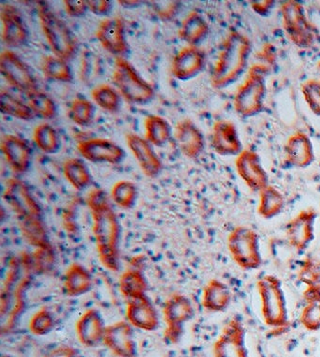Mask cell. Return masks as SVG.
I'll return each instance as SVG.
<instances>
[{
  "instance_id": "cell-5",
  "label": "cell",
  "mask_w": 320,
  "mask_h": 357,
  "mask_svg": "<svg viewBox=\"0 0 320 357\" xmlns=\"http://www.w3.org/2000/svg\"><path fill=\"white\" fill-rule=\"evenodd\" d=\"M40 26L54 55L69 61L78 50L77 37L69 26L45 2L38 5Z\"/></svg>"
},
{
  "instance_id": "cell-43",
  "label": "cell",
  "mask_w": 320,
  "mask_h": 357,
  "mask_svg": "<svg viewBox=\"0 0 320 357\" xmlns=\"http://www.w3.org/2000/svg\"><path fill=\"white\" fill-rule=\"evenodd\" d=\"M31 257L35 272L43 275L53 272L56 266V254L54 252L52 245L36 248Z\"/></svg>"
},
{
  "instance_id": "cell-9",
  "label": "cell",
  "mask_w": 320,
  "mask_h": 357,
  "mask_svg": "<svg viewBox=\"0 0 320 357\" xmlns=\"http://www.w3.org/2000/svg\"><path fill=\"white\" fill-rule=\"evenodd\" d=\"M227 248L241 269L251 271L261 266L259 236L253 229L240 226L233 229L227 237Z\"/></svg>"
},
{
  "instance_id": "cell-13",
  "label": "cell",
  "mask_w": 320,
  "mask_h": 357,
  "mask_svg": "<svg viewBox=\"0 0 320 357\" xmlns=\"http://www.w3.org/2000/svg\"><path fill=\"white\" fill-rule=\"evenodd\" d=\"M214 357H250L246 346V330L237 318L231 319L214 342Z\"/></svg>"
},
{
  "instance_id": "cell-22",
  "label": "cell",
  "mask_w": 320,
  "mask_h": 357,
  "mask_svg": "<svg viewBox=\"0 0 320 357\" xmlns=\"http://www.w3.org/2000/svg\"><path fill=\"white\" fill-rule=\"evenodd\" d=\"M126 142L144 174L151 178L158 177L162 169V164L153 145L144 137L132 132L127 135Z\"/></svg>"
},
{
  "instance_id": "cell-20",
  "label": "cell",
  "mask_w": 320,
  "mask_h": 357,
  "mask_svg": "<svg viewBox=\"0 0 320 357\" xmlns=\"http://www.w3.org/2000/svg\"><path fill=\"white\" fill-rule=\"evenodd\" d=\"M207 61L205 51L199 47L187 45L178 51L172 61V74L178 80L194 79L204 71Z\"/></svg>"
},
{
  "instance_id": "cell-29",
  "label": "cell",
  "mask_w": 320,
  "mask_h": 357,
  "mask_svg": "<svg viewBox=\"0 0 320 357\" xmlns=\"http://www.w3.org/2000/svg\"><path fill=\"white\" fill-rule=\"evenodd\" d=\"M231 291L221 280L208 281L203 291L202 305L208 312H223L231 303Z\"/></svg>"
},
{
  "instance_id": "cell-35",
  "label": "cell",
  "mask_w": 320,
  "mask_h": 357,
  "mask_svg": "<svg viewBox=\"0 0 320 357\" xmlns=\"http://www.w3.org/2000/svg\"><path fill=\"white\" fill-rule=\"evenodd\" d=\"M0 110L3 115L21 121H31L35 118L33 111L9 91L2 89L0 93Z\"/></svg>"
},
{
  "instance_id": "cell-18",
  "label": "cell",
  "mask_w": 320,
  "mask_h": 357,
  "mask_svg": "<svg viewBox=\"0 0 320 357\" xmlns=\"http://www.w3.org/2000/svg\"><path fill=\"white\" fill-rule=\"evenodd\" d=\"M2 23V40L10 48L23 47L28 42L29 32L23 15L17 8L3 4L0 9Z\"/></svg>"
},
{
  "instance_id": "cell-7",
  "label": "cell",
  "mask_w": 320,
  "mask_h": 357,
  "mask_svg": "<svg viewBox=\"0 0 320 357\" xmlns=\"http://www.w3.org/2000/svg\"><path fill=\"white\" fill-rule=\"evenodd\" d=\"M112 79L121 96L131 104L146 105L155 96L153 86L141 77L125 58L116 59Z\"/></svg>"
},
{
  "instance_id": "cell-42",
  "label": "cell",
  "mask_w": 320,
  "mask_h": 357,
  "mask_svg": "<svg viewBox=\"0 0 320 357\" xmlns=\"http://www.w3.org/2000/svg\"><path fill=\"white\" fill-rule=\"evenodd\" d=\"M95 107L88 99L73 100L69 110L70 120L79 126H88L93 121Z\"/></svg>"
},
{
  "instance_id": "cell-2",
  "label": "cell",
  "mask_w": 320,
  "mask_h": 357,
  "mask_svg": "<svg viewBox=\"0 0 320 357\" xmlns=\"http://www.w3.org/2000/svg\"><path fill=\"white\" fill-rule=\"evenodd\" d=\"M33 270L31 256L28 254L10 261L0 298L2 333L12 330L23 313L24 294L31 285Z\"/></svg>"
},
{
  "instance_id": "cell-58",
  "label": "cell",
  "mask_w": 320,
  "mask_h": 357,
  "mask_svg": "<svg viewBox=\"0 0 320 357\" xmlns=\"http://www.w3.org/2000/svg\"><path fill=\"white\" fill-rule=\"evenodd\" d=\"M2 357H10V356H2Z\"/></svg>"
},
{
  "instance_id": "cell-36",
  "label": "cell",
  "mask_w": 320,
  "mask_h": 357,
  "mask_svg": "<svg viewBox=\"0 0 320 357\" xmlns=\"http://www.w3.org/2000/svg\"><path fill=\"white\" fill-rule=\"evenodd\" d=\"M20 229L24 239L32 247L39 248L51 245L43 218L20 220Z\"/></svg>"
},
{
  "instance_id": "cell-16",
  "label": "cell",
  "mask_w": 320,
  "mask_h": 357,
  "mask_svg": "<svg viewBox=\"0 0 320 357\" xmlns=\"http://www.w3.org/2000/svg\"><path fill=\"white\" fill-rule=\"evenodd\" d=\"M96 37L102 47L116 58H125L129 52L125 23L119 16L102 20L98 26Z\"/></svg>"
},
{
  "instance_id": "cell-17",
  "label": "cell",
  "mask_w": 320,
  "mask_h": 357,
  "mask_svg": "<svg viewBox=\"0 0 320 357\" xmlns=\"http://www.w3.org/2000/svg\"><path fill=\"white\" fill-rule=\"evenodd\" d=\"M317 213L313 209L300 211L289 221L286 228L287 243L293 250L303 252L314 239V226Z\"/></svg>"
},
{
  "instance_id": "cell-46",
  "label": "cell",
  "mask_w": 320,
  "mask_h": 357,
  "mask_svg": "<svg viewBox=\"0 0 320 357\" xmlns=\"http://www.w3.org/2000/svg\"><path fill=\"white\" fill-rule=\"evenodd\" d=\"M302 93L309 109L320 117V80L312 78L303 84Z\"/></svg>"
},
{
  "instance_id": "cell-26",
  "label": "cell",
  "mask_w": 320,
  "mask_h": 357,
  "mask_svg": "<svg viewBox=\"0 0 320 357\" xmlns=\"http://www.w3.org/2000/svg\"><path fill=\"white\" fill-rule=\"evenodd\" d=\"M286 158L292 167L306 169L316 160L313 142L303 132H296L287 139Z\"/></svg>"
},
{
  "instance_id": "cell-37",
  "label": "cell",
  "mask_w": 320,
  "mask_h": 357,
  "mask_svg": "<svg viewBox=\"0 0 320 357\" xmlns=\"http://www.w3.org/2000/svg\"><path fill=\"white\" fill-rule=\"evenodd\" d=\"M35 144L43 153H58L61 148V140L58 131L51 124L42 123L34 130Z\"/></svg>"
},
{
  "instance_id": "cell-31",
  "label": "cell",
  "mask_w": 320,
  "mask_h": 357,
  "mask_svg": "<svg viewBox=\"0 0 320 357\" xmlns=\"http://www.w3.org/2000/svg\"><path fill=\"white\" fill-rule=\"evenodd\" d=\"M286 206L284 197L277 188L273 185L259 192V204L257 207V213L262 218L273 219L283 213Z\"/></svg>"
},
{
  "instance_id": "cell-38",
  "label": "cell",
  "mask_w": 320,
  "mask_h": 357,
  "mask_svg": "<svg viewBox=\"0 0 320 357\" xmlns=\"http://www.w3.org/2000/svg\"><path fill=\"white\" fill-rule=\"evenodd\" d=\"M43 72L47 79L56 82L70 83L73 79L72 69L68 61L55 55L45 56Z\"/></svg>"
},
{
  "instance_id": "cell-1",
  "label": "cell",
  "mask_w": 320,
  "mask_h": 357,
  "mask_svg": "<svg viewBox=\"0 0 320 357\" xmlns=\"http://www.w3.org/2000/svg\"><path fill=\"white\" fill-rule=\"evenodd\" d=\"M86 207L93 221V235L100 261L111 272L119 270L121 224L109 197L102 189L95 188L88 195Z\"/></svg>"
},
{
  "instance_id": "cell-27",
  "label": "cell",
  "mask_w": 320,
  "mask_h": 357,
  "mask_svg": "<svg viewBox=\"0 0 320 357\" xmlns=\"http://www.w3.org/2000/svg\"><path fill=\"white\" fill-rule=\"evenodd\" d=\"M126 317L132 326L143 331H154L159 326L158 313L148 296L130 300Z\"/></svg>"
},
{
  "instance_id": "cell-30",
  "label": "cell",
  "mask_w": 320,
  "mask_h": 357,
  "mask_svg": "<svg viewBox=\"0 0 320 357\" xmlns=\"http://www.w3.org/2000/svg\"><path fill=\"white\" fill-rule=\"evenodd\" d=\"M92 288L91 273L82 264H73L65 274L64 289L68 296L79 297L88 294Z\"/></svg>"
},
{
  "instance_id": "cell-40",
  "label": "cell",
  "mask_w": 320,
  "mask_h": 357,
  "mask_svg": "<svg viewBox=\"0 0 320 357\" xmlns=\"http://www.w3.org/2000/svg\"><path fill=\"white\" fill-rule=\"evenodd\" d=\"M29 105L34 115L43 120H52L58 111L52 97L40 89L29 94Z\"/></svg>"
},
{
  "instance_id": "cell-3",
  "label": "cell",
  "mask_w": 320,
  "mask_h": 357,
  "mask_svg": "<svg viewBox=\"0 0 320 357\" xmlns=\"http://www.w3.org/2000/svg\"><path fill=\"white\" fill-rule=\"evenodd\" d=\"M252 43L246 35L230 32L223 43L211 74V85L226 89L237 82L248 68Z\"/></svg>"
},
{
  "instance_id": "cell-49",
  "label": "cell",
  "mask_w": 320,
  "mask_h": 357,
  "mask_svg": "<svg viewBox=\"0 0 320 357\" xmlns=\"http://www.w3.org/2000/svg\"><path fill=\"white\" fill-rule=\"evenodd\" d=\"M151 8L157 16L162 21L173 20L178 15L181 7V2L177 0H159L151 1Z\"/></svg>"
},
{
  "instance_id": "cell-4",
  "label": "cell",
  "mask_w": 320,
  "mask_h": 357,
  "mask_svg": "<svg viewBox=\"0 0 320 357\" xmlns=\"http://www.w3.org/2000/svg\"><path fill=\"white\" fill-rule=\"evenodd\" d=\"M270 69L261 64H254L249 69L247 77L236 91L234 109L241 118L256 117L264 110L267 96L266 77Z\"/></svg>"
},
{
  "instance_id": "cell-25",
  "label": "cell",
  "mask_w": 320,
  "mask_h": 357,
  "mask_svg": "<svg viewBox=\"0 0 320 357\" xmlns=\"http://www.w3.org/2000/svg\"><path fill=\"white\" fill-rule=\"evenodd\" d=\"M105 329L107 326H105L104 319L96 310H86L75 326L78 340L81 344L88 348L101 344L104 340Z\"/></svg>"
},
{
  "instance_id": "cell-10",
  "label": "cell",
  "mask_w": 320,
  "mask_h": 357,
  "mask_svg": "<svg viewBox=\"0 0 320 357\" xmlns=\"http://www.w3.org/2000/svg\"><path fill=\"white\" fill-rule=\"evenodd\" d=\"M162 313L167 324L165 339L171 344H176L183 337L184 324L194 317L191 300L183 294H173L165 301Z\"/></svg>"
},
{
  "instance_id": "cell-50",
  "label": "cell",
  "mask_w": 320,
  "mask_h": 357,
  "mask_svg": "<svg viewBox=\"0 0 320 357\" xmlns=\"http://www.w3.org/2000/svg\"><path fill=\"white\" fill-rule=\"evenodd\" d=\"M63 3L65 10L70 17H82L89 10L86 0H65Z\"/></svg>"
},
{
  "instance_id": "cell-39",
  "label": "cell",
  "mask_w": 320,
  "mask_h": 357,
  "mask_svg": "<svg viewBox=\"0 0 320 357\" xmlns=\"http://www.w3.org/2000/svg\"><path fill=\"white\" fill-rule=\"evenodd\" d=\"M91 97L98 105V107L102 108L107 112H118L121 105V93L118 89L113 88L108 84H102L95 86L91 91Z\"/></svg>"
},
{
  "instance_id": "cell-55",
  "label": "cell",
  "mask_w": 320,
  "mask_h": 357,
  "mask_svg": "<svg viewBox=\"0 0 320 357\" xmlns=\"http://www.w3.org/2000/svg\"><path fill=\"white\" fill-rule=\"evenodd\" d=\"M303 299L306 304L309 303L320 302V284L319 285L308 286L303 291Z\"/></svg>"
},
{
  "instance_id": "cell-33",
  "label": "cell",
  "mask_w": 320,
  "mask_h": 357,
  "mask_svg": "<svg viewBox=\"0 0 320 357\" xmlns=\"http://www.w3.org/2000/svg\"><path fill=\"white\" fill-rule=\"evenodd\" d=\"M119 289L122 296L130 300L140 299L146 296L148 282L138 270H128L122 274L119 280Z\"/></svg>"
},
{
  "instance_id": "cell-48",
  "label": "cell",
  "mask_w": 320,
  "mask_h": 357,
  "mask_svg": "<svg viewBox=\"0 0 320 357\" xmlns=\"http://www.w3.org/2000/svg\"><path fill=\"white\" fill-rule=\"evenodd\" d=\"M300 321L302 326L308 331H319L320 330V302L306 304L300 313Z\"/></svg>"
},
{
  "instance_id": "cell-52",
  "label": "cell",
  "mask_w": 320,
  "mask_h": 357,
  "mask_svg": "<svg viewBox=\"0 0 320 357\" xmlns=\"http://www.w3.org/2000/svg\"><path fill=\"white\" fill-rule=\"evenodd\" d=\"M275 6V1H273V0H263V1L251 2L252 10H253L257 15L263 16V17L270 15V13H272Z\"/></svg>"
},
{
  "instance_id": "cell-23",
  "label": "cell",
  "mask_w": 320,
  "mask_h": 357,
  "mask_svg": "<svg viewBox=\"0 0 320 357\" xmlns=\"http://www.w3.org/2000/svg\"><path fill=\"white\" fill-rule=\"evenodd\" d=\"M175 139L181 153L189 159L199 158L205 149L201 130L190 119L181 121L175 129Z\"/></svg>"
},
{
  "instance_id": "cell-41",
  "label": "cell",
  "mask_w": 320,
  "mask_h": 357,
  "mask_svg": "<svg viewBox=\"0 0 320 357\" xmlns=\"http://www.w3.org/2000/svg\"><path fill=\"white\" fill-rule=\"evenodd\" d=\"M111 199L121 209H132L137 202V186L130 181H119L111 189Z\"/></svg>"
},
{
  "instance_id": "cell-8",
  "label": "cell",
  "mask_w": 320,
  "mask_h": 357,
  "mask_svg": "<svg viewBox=\"0 0 320 357\" xmlns=\"http://www.w3.org/2000/svg\"><path fill=\"white\" fill-rule=\"evenodd\" d=\"M282 23L287 38L293 45L309 50L316 45L319 31L307 17L300 2L289 0L281 6Z\"/></svg>"
},
{
  "instance_id": "cell-57",
  "label": "cell",
  "mask_w": 320,
  "mask_h": 357,
  "mask_svg": "<svg viewBox=\"0 0 320 357\" xmlns=\"http://www.w3.org/2000/svg\"><path fill=\"white\" fill-rule=\"evenodd\" d=\"M317 69L320 70V61L317 63Z\"/></svg>"
},
{
  "instance_id": "cell-28",
  "label": "cell",
  "mask_w": 320,
  "mask_h": 357,
  "mask_svg": "<svg viewBox=\"0 0 320 357\" xmlns=\"http://www.w3.org/2000/svg\"><path fill=\"white\" fill-rule=\"evenodd\" d=\"M210 34V25L204 16L197 10H192L184 18L178 31L181 40L191 47H199Z\"/></svg>"
},
{
  "instance_id": "cell-44",
  "label": "cell",
  "mask_w": 320,
  "mask_h": 357,
  "mask_svg": "<svg viewBox=\"0 0 320 357\" xmlns=\"http://www.w3.org/2000/svg\"><path fill=\"white\" fill-rule=\"evenodd\" d=\"M56 321L52 313L46 308L37 311L29 321V330L35 336H46L55 328Z\"/></svg>"
},
{
  "instance_id": "cell-56",
  "label": "cell",
  "mask_w": 320,
  "mask_h": 357,
  "mask_svg": "<svg viewBox=\"0 0 320 357\" xmlns=\"http://www.w3.org/2000/svg\"><path fill=\"white\" fill-rule=\"evenodd\" d=\"M118 2L122 7L125 8H135L144 4V1H135V0H132V1H122L121 0V1Z\"/></svg>"
},
{
  "instance_id": "cell-12",
  "label": "cell",
  "mask_w": 320,
  "mask_h": 357,
  "mask_svg": "<svg viewBox=\"0 0 320 357\" xmlns=\"http://www.w3.org/2000/svg\"><path fill=\"white\" fill-rule=\"evenodd\" d=\"M4 199L19 220L43 218L42 208L32 195L31 188L20 178H13L8 181Z\"/></svg>"
},
{
  "instance_id": "cell-53",
  "label": "cell",
  "mask_w": 320,
  "mask_h": 357,
  "mask_svg": "<svg viewBox=\"0 0 320 357\" xmlns=\"http://www.w3.org/2000/svg\"><path fill=\"white\" fill-rule=\"evenodd\" d=\"M45 357H78V353L72 346L61 345L52 349Z\"/></svg>"
},
{
  "instance_id": "cell-15",
  "label": "cell",
  "mask_w": 320,
  "mask_h": 357,
  "mask_svg": "<svg viewBox=\"0 0 320 357\" xmlns=\"http://www.w3.org/2000/svg\"><path fill=\"white\" fill-rule=\"evenodd\" d=\"M77 150L86 160L94 164L116 165L125 158L126 153L112 140L95 137L78 142Z\"/></svg>"
},
{
  "instance_id": "cell-14",
  "label": "cell",
  "mask_w": 320,
  "mask_h": 357,
  "mask_svg": "<svg viewBox=\"0 0 320 357\" xmlns=\"http://www.w3.org/2000/svg\"><path fill=\"white\" fill-rule=\"evenodd\" d=\"M236 170L243 182L251 191L259 193L268 185V175L263 167L261 158L256 151L245 149L237 156Z\"/></svg>"
},
{
  "instance_id": "cell-54",
  "label": "cell",
  "mask_w": 320,
  "mask_h": 357,
  "mask_svg": "<svg viewBox=\"0 0 320 357\" xmlns=\"http://www.w3.org/2000/svg\"><path fill=\"white\" fill-rule=\"evenodd\" d=\"M259 56L265 62L264 66L268 69L275 63L276 54L275 48H273L272 45H265V47L262 48V51L259 54Z\"/></svg>"
},
{
  "instance_id": "cell-11",
  "label": "cell",
  "mask_w": 320,
  "mask_h": 357,
  "mask_svg": "<svg viewBox=\"0 0 320 357\" xmlns=\"http://www.w3.org/2000/svg\"><path fill=\"white\" fill-rule=\"evenodd\" d=\"M0 72L10 86L22 93L29 94L39 89L33 70L12 50H5L0 55Z\"/></svg>"
},
{
  "instance_id": "cell-24",
  "label": "cell",
  "mask_w": 320,
  "mask_h": 357,
  "mask_svg": "<svg viewBox=\"0 0 320 357\" xmlns=\"http://www.w3.org/2000/svg\"><path fill=\"white\" fill-rule=\"evenodd\" d=\"M1 150L13 172L18 174L28 172L32 161V149L28 142L15 135H6Z\"/></svg>"
},
{
  "instance_id": "cell-6",
  "label": "cell",
  "mask_w": 320,
  "mask_h": 357,
  "mask_svg": "<svg viewBox=\"0 0 320 357\" xmlns=\"http://www.w3.org/2000/svg\"><path fill=\"white\" fill-rule=\"evenodd\" d=\"M257 289L264 323L272 328L289 327V310L281 280L275 275H266L257 281Z\"/></svg>"
},
{
  "instance_id": "cell-32",
  "label": "cell",
  "mask_w": 320,
  "mask_h": 357,
  "mask_svg": "<svg viewBox=\"0 0 320 357\" xmlns=\"http://www.w3.org/2000/svg\"><path fill=\"white\" fill-rule=\"evenodd\" d=\"M145 130L146 139L155 147H162L172 136L170 123L158 115H150L146 118Z\"/></svg>"
},
{
  "instance_id": "cell-47",
  "label": "cell",
  "mask_w": 320,
  "mask_h": 357,
  "mask_svg": "<svg viewBox=\"0 0 320 357\" xmlns=\"http://www.w3.org/2000/svg\"><path fill=\"white\" fill-rule=\"evenodd\" d=\"M299 280L306 286L319 285L320 284V261L317 259L306 258L300 265Z\"/></svg>"
},
{
  "instance_id": "cell-51",
  "label": "cell",
  "mask_w": 320,
  "mask_h": 357,
  "mask_svg": "<svg viewBox=\"0 0 320 357\" xmlns=\"http://www.w3.org/2000/svg\"><path fill=\"white\" fill-rule=\"evenodd\" d=\"M86 4L89 12L99 16L109 15L113 8V2L108 0H86Z\"/></svg>"
},
{
  "instance_id": "cell-34",
  "label": "cell",
  "mask_w": 320,
  "mask_h": 357,
  "mask_svg": "<svg viewBox=\"0 0 320 357\" xmlns=\"http://www.w3.org/2000/svg\"><path fill=\"white\" fill-rule=\"evenodd\" d=\"M63 173L65 178L75 190L83 191L91 185V172L82 160L70 158L64 162Z\"/></svg>"
},
{
  "instance_id": "cell-45",
  "label": "cell",
  "mask_w": 320,
  "mask_h": 357,
  "mask_svg": "<svg viewBox=\"0 0 320 357\" xmlns=\"http://www.w3.org/2000/svg\"><path fill=\"white\" fill-rule=\"evenodd\" d=\"M102 74L100 59L92 52H86L81 65V78L86 85H91Z\"/></svg>"
},
{
  "instance_id": "cell-19",
  "label": "cell",
  "mask_w": 320,
  "mask_h": 357,
  "mask_svg": "<svg viewBox=\"0 0 320 357\" xmlns=\"http://www.w3.org/2000/svg\"><path fill=\"white\" fill-rule=\"evenodd\" d=\"M102 343L116 357L137 356L134 330L128 321H116L107 326Z\"/></svg>"
},
{
  "instance_id": "cell-21",
  "label": "cell",
  "mask_w": 320,
  "mask_h": 357,
  "mask_svg": "<svg viewBox=\"0 0 320 357\" xmlns=\"http://www.w3.org/2000/svg\"><path fill=\"white\" fill-rule=\"evenodd\" d=\"M211 146L217 154L224 158L238 156L243 151L237 127L232 121L226 120L217 121L214 123Z\"/></svg>"
}]
</instances>
